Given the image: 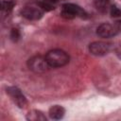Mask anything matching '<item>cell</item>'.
Instances as JSON below:
<instances>
[{
	"label": "cell",
	"mask_w": 121,
	"mask_h": 121,
	"mask_svg": "<svg viewBox=\"0 0 121 121\" xmlns=\"http://www.w3.org/2000/svg\"><path fill=\"white\" fill-rule=\"evenodd\" d=\"M45 60L50 67L59 68L66 65L69 62V55L61 49H52L45 55Z\"/></svg>",
	"instance_id": "6da1fadb"
},
{
	"label": "cell",
	"mask_w": 121,
	"mask_h": 121,
	"mask_svg": "<svg viewBox=\"0 0 121 121\" xmlns=\"http://www.w3.org/2000/svg\"><path fill=\"white\" fill-rule=\"evenodd\" d=\"M60 15L65 19H73L75 17L87 18V12L79 6L73 3H65L61 7Z\"/></svg>",
	"instance_id": "7a4b0ae2"
},
{
	"label": "cell",
	"mask_w": 121,
	"mask_h": 121,
	"mask_svg": "<svg viewBox=\"0 0 121 121\" xmlns=\"http://www.w3.org/2000/svg\"><path fill=\"white\" fill-rule=\"evenodd\" d=\"M28 68L35 73H43L47 71L49 65L45 60V57L41 55H36L31 57L27 61Z\"/></svg>",
	"instance_id": "3957f363"
},
{
	"label": "cell",
	"mask_w": 121,
	"mask_h": 121,
	"mask_svg": "<svg viewBox=\"0 0 121 121\" xmlns=\"http://www.w3.org/2000/svg\"><path fill=\"white\" fill-rule=\"evenodd\" d=\"M21 14L23 17H25L27 20H39L43 17V9L38 5H29V6H26L25 8H23V9L21 10Z\"/></svg>",
	"instance_id": "277c9868"
},
{
	"label": "cell",
	"mask_w": 121,
	"mask_h": 121,
	"mask_svg": "<svg viewBox=\"0 0 121 121\" xmlns=\"http://www.w3.org/2000/svg\"><path fill=\"white\" fill-rule=\"evenodd\" d=\"M6 91H7V94L10 96V98L19 108H25L27 104L26 98L19 88L15 86H10V87H8Z\"/></svg>",
	"instance_id": "5b68a950"
},
{
	"label": "cell",
	"mask_w": 121,
	"mask_h": 121,
	"mask_svg": "<svg viewBox=\"0 0 121 121\" xmlns=\"http://www.w3.org/2000/svg\"><path fill=\"white\" fill-rule=\"evenodd\" d=\"M111 50V43L101 41L93 42L89 44V52L95 56L107 55Z\"/></svg>",
	"instance_id": "8992f818"
},
{
	"label": "cell",
	"mask_w": 121,
	"mask_h": 121,
	"mask_svg": "<svg viewBox=\"0 0 121 121\" xmlns=\"http://www.w3.org/2000/svg\"><path fill=\"white\" fill-rule=\"evenodd\" d=\"M117 33L118 30L115 25H112L109 23H103L96 28V34L101 38H111L115 36Z\"/></svg>",
	"instance_id": "52a82bcc"
},
{
	"label": "cell",
	"mask_w": 121,
	"mask_h": 121,
	"mask_svg": "<svg viewBox=\"0 0 121 121\" xmlns=\"http://www.w3.org/2000/svg\"><path fill=\"white\" fill-rule=\"evenodd\" d=\"M64 113H65L64 108L62 106H60V105H54L48 111V114H49L50 118L55 119V120L61 119L64 116Z\"/></svg>",
	"instance_id": "ba28073f"
},
{
	"label": "cell",
	"mask_w": 121,
	"mask_h": 121,
	"mask_svg": "<svg viewBox=\"0 0 121 121\" xmlns=\"http://www.w3.org/2000/svg\"><path fill=\"white\" fill-rule=\"evenodd\" d=\"M26 118L29 121H45L46 120L45 115L41 111H38V110H32L28 112Z\"/></svg>",
	"instance_id": "9c48e42d"
},
{
	"label": "cell",
	"mask_w": 121,
	"mask_h": 121,
	"mask_svg": "<svg viewBox=\"0 0 121 121\" xmlns=\"http://www.w3.org/2000/svg\"><path fill=\"white\" fill-rule=\"evenodd\" d=\"M59 0H41L39 2V6L43 9V10H52L56 8L57 3Z\"/></svg>",
	"instance_id": "30bf717a"
},
{
	"label": "cell",
	"mask_w": 121,
	"mask_h": 121,
	"mask_svg": "<svg viewBox=\"0 0 121 121\" xmlns=\"http://www.w3.org/2000/svg\"><path fill=\"white\" fill-rule=\"evenodd\" d=\"M13 6H14V3L11 2V1H7V0H3L1 2V9H2V11L3 12H6V13H9L12 9H13Z\"/></svg>",
	"instance_id": "8fae6325"
},
{
	"label": "cell",
	"mask_w": 121,
	"mask_h": 121,
	"mask_svg": "<svg viewBox=\"0 0 121 121\" xmlns=\"http://www.w3.org/2000/svg\"><path fill=\"white\" fill-rule=\"evenodd\" d=\"M107 2L108 1H106V0H95V6L98 10H100L102 12H105V11H107V8H108Z\"/></svg>",
	"instance_id": "7c38bea8"
},
{
	"label": "cell",
	"mask_w": 121,
	"mask_h": 121,
	"mask_svg": "<svg viewBox=\"0 0 121 121\" xmlns=\"http://www.w3.org/2000/svg\"><path fill=\"white\" fill-rule=\"evenodd\" d=\"M110 13L112 17H120L121 16V9H119L116 6H112L110 9Z\"/></svg>",
	"instance_id": "4fadbf2b"
},
{
	"label": "cell",
	"mask_w": 121,
	"mask_h": 121,
	"mask_svg": "<svg viewBox=\"0 0 121 121\" xmlns=\"http://www.w3.org/2000/svg\"><path fill=\"white\" fill-rule=\"evenodd\" d=\"M10 38L12 41H17L20 38V32L17 28H12L10 31Z\"/></svg>",
	"instance_id": "5bb4252c"
},
{
	"label": "cell",
	"mask_w": 121,
	"mask_h": 121,
	"mask_svg": "<svg viewBox=\"0 0 121 121\" xmlns=\"http://www.w3.org/2000/svg\"><path fill=\"white\" fill-rule=\"evenodd\" d=\"M114 25H115V26H116V28H117V30H118V32H121V21L116 22Z\"/></svg>",
	"instance_id": "9a60e30c"
},
{
	"label": "cell",
	"mask_w": 121,
	"mask_h": 121,
	"mask_svg": "<svg viewBox=\"0 0 121 121\" xmlns=\"http://www.w3.org/2000/svg\"><path fill=\"white\" fill-rule=\"evenodd\" d=\"M106 1H109V0H106Z\"/></svg>",
	"instance_id": "2e32d148"
}]
</instances>
